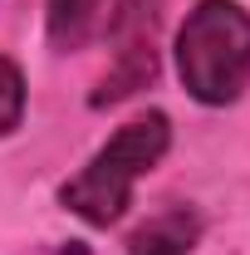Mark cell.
Listing matches in <instances>:
<instances>
[{
    "mask_svg": "<svg viewBox=\"0 0 250 255\" xmlns=\"http://www.w3.org/2000/svg\"><path fill=\"white\" fill-rule=\"evenodd\" d=\"M113 44H118V54H113V69L98 84L94 108L123 103V98H132L137 89H147L157 79V10H152V0H147V10H142V0H123V10L113 20Z\"/></svg>",
    "mask_w": 250,
    "mask_h": 255,
    "instance_id": "cell-3",
    "label": "cell"
},
{
    "mask_svg": "<svg viewBox=\"0 0 250 255\" xmlns=\"http://www.w3.org/2000/svg\"><path fill=\"white\" fill-rule=\"evenodd\" d=\"M201 231H206V221L196 206H167L127 236V255H191Z\"/></svg>",
    "mask_w": 250,
    "mask_h": 255,
    "instance_id": "cell-4",
    "label": "cell"
},
{
    "mask_svg": "<svg viewBox=\"0 0 250 255\" xmlns=\"http://www.w3.org/2000/svg\"><path fill=\"white\" fill-rule=\"evenodd\" d=\"M167 147H172L167 113H142V118L123 123L94 157L84 162V172L59 187L64 211H74L79 221H89V226L123 221V211L132 206V187L167 157Z\"/></svg>",
    "mask_w": 250,
    "mask_h": 255,
    "instance_id": "cell-1",
    "label": "cell"
},
{
    "mask_svg": "<svg viewBox=\"0 0 250 255\" xmlns=\"http://www.w3.org/2000/svg\"><path fill=\"white\" fill-rule=\"evenodd\" d=\"M177 79L196 103L226 108L250 84V10L241 0H196L177 30Z\"/></svg>",
    "mask_w": 250,
    "mask_h": 255,
    "instance_id": "cell-2",
    "label": "cell"
},
{
    "mask_svg": "<svg viewBox=\"0 0 250 255\" xmlns=\"http://www.w3.org/2000/svg\"><path fill=\"white\" fill-rule=\"evenodd\" d=\"M25 123V74L20 64L0 54V137H10Z\"/></svg>",
    "mask_w": 250,
    "mask_h": 255,
    "instance_id": "cell-6",
    "label": "cell"
},
{
    "mask_svg": "<svg viewBox=\"0 0 250 255\" xmlns=\"http://www.w3.org/2000/svg\"><path fill=\"white\" fill-rule=\"evenodd\" d=\"M98 10L103 0H49L44 5V30H49V44L54 49H84L89 34L98 25Z\"/></svg>",
    "mask_w": 250,
    "mask_h": 255,
    "instance_id": "cell-5",
    "label": "cell"
}]
</instances>
